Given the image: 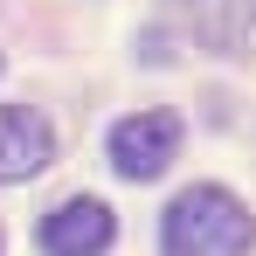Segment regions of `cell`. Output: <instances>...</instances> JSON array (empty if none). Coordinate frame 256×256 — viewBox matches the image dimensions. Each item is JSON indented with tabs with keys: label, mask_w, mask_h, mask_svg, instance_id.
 Here are the masks:
<instances>
[{
	"label": "cell",
	"mask_w": 256,
	"mask_h": 256,
	"mask_svg": "<svg viewBox=\"0 0 256 256\" xmlns=\"http://www.w3.org/2000/svg\"><path fill=\"white\" fill-rule=\"evenodd\" d=\"M256 250V214L228 194V187H187L173 194L166 222H160V256H250Z\"/></svg>",
	"instance_id": "6da1fadb"
},
{
	"label": "cell",
	"mask_w": 256,
	"mask_h": 256,
	"mask_svg": "<svg viewBox=\"0 0 256 256\" xmlns=\"http://www.w3.org/2000/svg\"><path fill=\"white\" fill-rule=\"evenodd\" d=\"M180 152V118L173 111H132L111 125V166L125 180H160Z\"/></svg>",
	"instance_id": "7a4b0ae2"
},
{
	"label": "cell",
	"mask_w": 256,
	"mask_h": 256,
	"mask_svg": "<svg viewBox=\"0 0 256 256\" xmlns=\"http://www.w3.org/2000/svg\"><path fill=\"white\" fill-rule=\"evenodd\" d=\"M111 236H118V214L104 208L97 194H76L56 214H42V250L48 256H104Z\"/></svg>",
	"instance_id": "3957f363"
},
{
	"label": "cell",
	"mask_w": 256,
	"mask_h": 256,
	"mask_svg": "<svg viewBox=\"0 0 256 256\" xmlns=\"http://www.w3.org/2000/svg\"><path fill=\"white\" fill-rule=\"evenodd\" d=\"M56 160V132L35 104H0V187L14 180H35Z\"/></svg>",
	"instance_id": "277c9868"
},
{
	"label": "cell",
	"mask_w": 256,
	"mask_h": 256,
	"mask_svg": "<svg viewBox=\"0 0 256 256\" xmlns=\"http://www.w3.org/2000/svg\"><path fill=\"white\" fill-rule=\"evenodd\" d=\"M187 14H194L201 42L228 48V56L250 42V28H256V0H187Z\"/></svg>",
	"instance_id": "5b68a950"
}]
</instances>
